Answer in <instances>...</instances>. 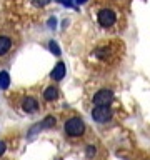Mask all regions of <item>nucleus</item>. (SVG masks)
I'll return each instance as SVG.
<instances>
[{
    "label": "nucleus",
    "instance_id": "16",
    "mask_svg": "<svg viewBox=\"0 0 150 160\" xmlns=\"http://www.w3.org/2000/svg\"><path fill=\"white\" fill-rule=\"evenodd\" d=\"M55 23H57V22H55V18H50L48 20V27H55Z\"/></svg>",
    "mask_w": 150,
    "mask_h": 160
},
{
    "label": "nucleus",
    "instance_id": "11",
    "mask_svg": "<svg viewBox=\"0 0 150 160\" xmlns=\"http://www.w3.org/2000/svg\"><path fill=\"white\" fill-rule=\"evenodd\" d=\"M48 48H50V52H52L53 55H57V57L60 55V47L57 45V42H53V40H52V42L48 43Z\"/></svg>",
    "mask_w": 150,
    "mask_h": 160
},
{
    "label": "nucleus",
    "instance_id": "1",
    "mask_svg": "<svg viewBox=\"0 0 150 160\" xmlns=\"http://www.w3.org/2000/svg\"><path fill=\"white\" fill-rule=\"evenodd\" d=\"M63 128H65V133L70 135V137H82L85 133V123L80 117L68 118L67 122H65Z\"/></svg>",
    "mask_w": 150,
    "mask_h": 160
},
{
    "label": "nucleus",
    "instance_id": "7",
    "mask_svg": "<svg viewBox=\"0 0 150 160\" xmlns=\"http://www.w3.org/2000/svg\"><path fill=\"white\" fill-rule=\"evenodd\" d=\"M65 72H67V68H65V63H63V62H58V63L53 67L52 73H50V77H52L53 80H62V78L65 77Z\"/></svg>",
    "mask_w": 150,
    "mask_h": 160
},
{
    "label": "nucleus",
    "instance_id": "17",
    "mask_svg": "<svg viewBox=\"0 0 150 160\" xmlns=\"http://www.w3.org/2000/svg\"><path fill=\"white\" fill-rule=\"evenodd\" d=\"M87 2H88V0H77L78 5H83V3H87Z\"/></svg>",
    "mask_w": 150,
    "mask_h": 160
},
{
    "label": "nucleus",
    "instance_id": "15",
    "mask_svg": "<svg viewBox=\"0 0 150 160\" xmlns=\"http://www.w3.org/2000/svg\"><path fill=\"white\" fill-rule=\"evenodd\" d=\"M57 2H60L62 5H65V7H72V2H73V0H57Z\"/></svg>",
    "mask_w": 150,
    "mask_h": 160
},
{
    "label": "nucleus",
    "instance_id": "13",
    "mask_svg": "<svg viewBox=\"0 0 150 160\" xmlns=\"http://www.w3.org/2000/svg\"><path fill=\"white\" fill-rule=\"evenodd\" d=\"M48 2H52V0H33V5H37V7H43V5H47Z\"/></svg>",
    "mask_w": 150,
    "mask_h": 160
},
{
    "label": "nucleus",
    "instance_id": "9",
    "mask_svg": "<svg viewBox=\"0 0 150 160\" xmlns=\"http://www.w3.org/2000/svg\"><path fill=\"white\" fill-rule=\"evenodd\" d=\"M10 47H12V40L8 37H5V35H2V37H0V57L7 53L10 50Z\"/></svg>",
    "mask_w": 150,
    "mask_h": 160
},
{
    "label": "nucleus",
    "instance_id": "14",
    "mask_svg": "<svg viewBox=\"0 0 150 160\" xmlns=\"http://www.w3.org/2000/svg\"><path fill=\"white\" fill-rule=\"evenodd\" d=\"M5 150H7V145H5V142H2V140H0V157L5 153Z\"/></svg>",
    "mask_w": 150,
    "mask_h": 160
},
{
    "label": "nucleus",
    "instance_id": "4",
    "mask_svg": "<svg viewBox=\"0 0 150 160\" xmlns=\"http://www.w3.org/2000/svg\"><path fill=\"white\" fill-rule=\"evenodd\" d=\"M92 118L98 123H107L112 118V110L110 107H95L92 110Z\"/></svg>",
    "mask_w": 150,
    "mask_h": 160
},
{
    "label": "nucleus",
    "instance_id": "6",
    "mask_svg": "<svg viewBox=\"0 0 150 160\" xmlns=\"http://www.w3.org/2000/svg\"><path fill=\"white\" fill-rule=\"evenodd\" d=\"M22 108L27 113H35L38 110V102L33 97H25L23 102H22Z\"/></svg>",
    "mask_w": 150,
    "mask_h": 160
},
{
    "label": "nucleus",
    "instance_id": "3",
    "mask_svg": "<svg viewBox=\"0 0 150 160\" xmlns=\"http://www.w3.org/2000/svg\"><path fill=\"white\" fill-rule=\"evenodd\" d=\"M97 20H98V23L102 25V27L108 28L117 22V15H115V12L110 10V8H102L97 15Z\"/></svg>",
    "mask_w": 150,
    "mask_h": 160
},
{
    "label": "nucleus",
    "instance_id": "8",
    "mask_svg": "<svg viewBox=\"0 0 150 160\" xmlns=\"http://www.w3.org/2000/svg\"><path fill=\"white\" fill-rule=\"evenodd\" d=\"M43 98L47 102H53V100L58 98V88L57 87H47L43 90Z\"/></svg>",
    "mask_w": 150,
    "mask_h": 160
},
{
    "label": "nucleus",
    "instance_id": "5",
    "mask_svg": "<svg viewBox=\"0 0 150 160\" xmlns=\"http://www.w3.org/2000/svg\"><path fill=\"white\" fill-rule=\"evenodd\" d=\"M55 123H57V120H55L52 115H47V117H45L42 122L40 123H37V125H33L32 127V130H30V137H32V135H35L37 132H40V130H43V128H52V127H55Z\"/></svg>",
    "mask_w": 150,
    "mask_h": 160
},
{
    "label": "nucleus",
    "instance_id": "2",
    "mask_svg": "<svg viewBox=\"0 0 150 160\" xmlns=\"http://www.w3.org/2000/svg\"><path fill=\"white\" fill-rule=\"evenodd\" d=\"M113 100V92L108 88H102L93 95V103L95 107H108Z\"/></svg>",
    "mask_w": 150,
    "mask_h": 160
},
{
    "label": "nucleus",
    "instance_id": "12",
    "mask_svg": "<svg viewBox=\"0 0 150 160\" xmlns=\"http://www.w3.org/2000/svg\"><path fill=\"white\" fill-rule=\"evenodd\" d=\"M95 153H97V148H95L93 145H88L87 150H85V155H87L88 158H93V157H95Z\"/></svg>",
    "mask_w": 150,
    "mask_h": 160
},
{
    "label": "nucleus",
    "instance_id": "10",
    "mask_svg": "<svg viewBox=\"0 0 150 160\" xmlns=\"http://www.w3.org/2000/svg\"><path fill=\"white\" fill-rule=\"evenodd\" d=\"M10 87V75L8 72H0V88L7 90Z\"/></svg>",
    "mask_w": 150,
    "mask_h": 160
}]
</instances>
